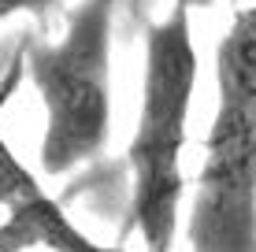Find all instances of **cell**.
<instances>
[{
    "mask_svg": "<svg viewBox=\"0 0 256 252\" xmlns=\"http://www.w3.org/2000/svg\"><path fill=\"white\" fill-rule=\"evenodd\" d=\"M197 89V45L190 7L174 0L160 22L145 30V82L141 115L126 149L130 163V230L145 252H171L178 208L186 193L182 152Z\"/></svg>",
    "mask_w": 256,
    "mask_h": 252,
    "instance_id": "1",
    "label": "cell"
},
{
    "mask_svg": "<svg viewBox=\"0 0 256 252\" xmlns=\"http://www.w3.org/2000/svg\"><path fill=\"white\" fill-rule=\"evenodd\" d=\"M112 19L116 0H82L60 41L26 37L22 63L45 104L41 171L64 178L112 137Z\"/></svg>",
    "mask_w": 256,
    "mask_h": 252,
    "instance_id": "2",
    "label": "cell"
},
{
    "mask_svg": "<svg viewBox=\"0 0 256 252\" xmlns=\"http://www.w3.org/2000/svg\"><path fill=\"white\" fill-rule=\"evenodd\" d=\"M186 238L190 252H256V108L216 104Z\"/></svg>",
    "mask_w": 256,
    "mask_h": 252,
    "instance_id": "3",
    "label": "cell"
},
{
    "mask_svg": "<svg viewBox=\"0 0 256 252\" xmlns=\"http://www.w3.org/2000/svg\"><path fill=\"white\" fill-rule=\"evenodd\" d=\"M26 249H48V252H126V249H104L93 238H86L60 201L41 193L38 201L8 212L0 223V252H26Z\"/></svg>",
    "mask_w": 256,
    "mask_h": 252,
    "instance_id": "4",
    "label": "cell"
},
{
    "mask_svg": "<svg viewBox=\"0 0 256 252\" xmlns=\"http://www.w3.org/2000/svg\"><path fill=\"white\" fill-rule=\"evenodd\" d=\"M216 100L256 108V4L234 11L216 45Z\"/></svg>",
    "mask_w": 256,
    "mask_h": 252,
    "instance_id": "5",
    "label": "cell"
},
{
    "mask_svg": "<svg viewBox=\"0 0 256 252\" xmlns=\"http://www.w3.org/2000/svg\"><path fill=\"white\" fill-rule=\"evenodd\" d=\"M41 193H45V189H41L38 175H34L19 156L12 152V145L0 137V208L15 212V208L38 201Z\"/></svg>",
    "mask_w": 256,
    "mask_h": 252,
    "instance_id": "6",
    "label": "cell"
},
{
    "mask_svg": "<svg viewBox=\"0 0 256 252\" xmlns=\"http://www.w3.org/2000/svg\"><path fill=\"white\" fill-rule=\"evenodd\" d=\"M56 4L60 0H0V19H12V15H19V11H30V15H38V19H45Z\"/></svg>",
    "mask_w": 256,
    "mask_h": 252,
    "instance_id": "7",
    "label": "cell"
},
{
    "mask_svg": "<svg viewBox=\"0 0 256 252\" xmlns=\"http://www.w3.org/2000/svg\"><path fill=\"white\" fill-rule=\"evenodd\" d=\"M178 4H186L190 11H193V7H208V4H216V0H178Z\"/></svg>",
    "mask_w": 256,
    "mask_h": 252,
    "instance_id": "8",
    "label": "cell"
}]
</instances>
